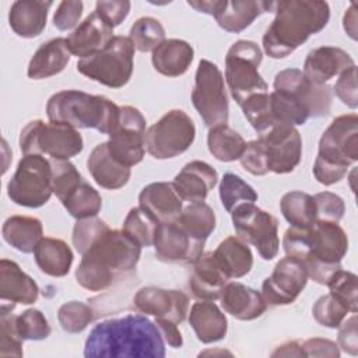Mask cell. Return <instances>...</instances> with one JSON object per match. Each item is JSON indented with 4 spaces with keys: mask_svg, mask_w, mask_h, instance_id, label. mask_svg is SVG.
Returning a JSON list of instances; mask_svg holds the SVG:
<instances>
[{
    "mask_svg": "<svg viewBox=\"0 0 358 358\" xmlns=\"http://www.w3.org/2000/svg\"><path fill=\"white\" fill-rule=\"evenodd\" d=\"M338 347L347 354L355 357L358 355V336H357V315L352 313L351 317L343 320L338 326Z\"/></svg>",
    "mask_w": 358,
    "mask_h": 358,
    "instance_id": "57",
    "label": "cell"
},
{
    "mask_svg": "<svg viewBox=\"0 0 358 358\" xmlns=\"http://www.w3.org/2000/svg\"><path fill=\"white\" fill-rule=\"evenodd\" d=\"M220 199L224 208L228 213H232L241 204L255 203L257 200V193L241 176L227 172L220 183Z\"/></svg>",
    "mask_w": 358,
    "mask_h": 358,
    "instance_id": "40",
    "label": "cell"
},
{
    "mask_svg": "<svg viewBox=\"0 0 358 358\" xmlns=\"http://www.w3.org/2000/svg\"><path fill=\"white\" fill-rule=\"evenodd\" d=\"M344 31L351 39H357V3H351L343 18Z\"/></svg>",
    "mask_w": 358,
    "mask_h": 358,
    "instance_id": "61",
    "label": "cell"
},
{
    "mask_svg": "<svg viewBox=\"0 0 358 358\" xmlns=\"http://www.w3.org/2000/svg\"><path fill=\"white\" fill-rule=\"evenodd\" d=\"M354 64V59L341 48L320 46L308 53L302 73L312 83L324 85Z\"/></svg>",
    "mask_w": 358,
    "mask_h": 358,
    "instance_id": "21",
    "label": "cell"
},
{
    "mask_svg": "<svg viewBox=\"0 0 358 358\" xmlns=\"http://www.w3.org/2000/svg\"><path fill=\"white\" fill-rule=\"evenodd\" d=\"M71 53L66 38H53L42 43L29 60L27 74L32 80L56 76L69 64Z\"/></svg>",
    "mask_w": 358,
    "mask_h": 358,
    "instance_id": "31",
    "label": "cell"
},
{
    "mask_svg": "<svg viewBox=\"0 0 358 358\" xmlns=\"http://www.w3.org/2000/svg\"><path fill=\"white\" fill-rule=\"evenodd\" d=\"M232 225L238 236L255 246L263 260H271L278 253V221L255 203L238 206L232 213Z\"/></svg>",
    "mask_w": 358,
    "mask_h": 358,
    "instance_id": "14",
    "label": "cell"
},
{
    "mask_svg": "<svg viewBox=\"0 0 358 358\" xmlns=\"http://www.w3.org/2000/svg\"><path fill=\"white\" fill-rule=\"evenodd\" d=\"M189 324L199 341L204 344L217 343L227 336L228 322L214 301L194 302L189 313Z\"/></svg>",
    "mask_w": 358,
    "mask_h": 358,
    "instance_id": "30",
    "label": "cell"
},
{
    "mask_svg": "<svg viewBox=\"0 0 358 358\" xmlns=\"http://www.w3.org/2000/svg\"><path fill=\"white\" fill-rule=\"evenodd\" d=\"M221 0H200V1H187V4L199 13H204L208 15H215Z\"/></svg>",
    "mask_w": 358,
    "mask_h": 358,
    "instance_id": "62",
    "label": "cell"
},
{
    "mask_svg": "<svg viewBox=\"0 0 358 358\" xmlns=\"http://www.w3.org/2000/svg\"><path fill=\"white\" fill-rule=\"evenodd\" d=\"M158 224L159 222L148 211L138 206L127 213L122 231L141 248H148L154 242Z\"/></svg>",
    "mask_w": 358,
    "mask_h": 358,
    "instance_id": "41",
    "label": "cell"
},
{
    "mask_svg": "<svg viewBox=\"0 0 358 358\" xmlns=\"http://www.w3.org/2000/svg\"><path fill=\"white\" fill-rule=\"evenodd\" d=\"M129 38L140 52H152L165 41L162 24L152 17H141L131 25Z\"/></svg>",
    "mask_w": 358,
    "mask_h": 358,
    "instance_id": "42",
    "label": "cell"
},
{
    "mask_svg": "<svg viewBox=\"0 0 358 358\" xmlns=\"http://www.w3.org/2000/svg\"><path fill=\"white\" fill-rule=\"evenodd\" d=\"M84 357H165V341L144 315L130 313L95 324L84 345Z\"/></svg>",
    "mask_w": 358,
    "mask_h": 358,
    "instance_id": "1",
    "label": "cell"
},
{
    "mask_svg": "<svg viewBox=\"0 0 358 358\" xmlns=\"http://www.w3.org/2000/svg\"><path fill=\"white\" fill-rule=\"evenodd\" d=\"M87 169L95 183L108 190L123 187L131 175L129 166L117 162L109 152L108 143H101L94 147L87 159Z\"/></svg>",
    "mask_w": 358,
    "mask_h": 358,
    "instance_id": "27",
    "label": "cell"
},
{
    "mask_svg": "<svg viewBox=\"0 0 358 358\" xmlns=\"http://www.w3.org/2000/svg\"><path fill=\"white\" fill-rule=\"evenodd\" d=\"M194 137L193 119L182 109H172L145 130L144 144L152 158L169 159L187 151Z\"/></svg>",
    "mask_w": 358,
    "mask_h": 358,
    "instance_id": "12",
    "label": "cell"
},
{
    "mask_svg": "<svg viewBox=\"0 0 358 358\" xmlns=\"http://www.w3.org/2000/svg\"><path fill=\"white\" fill-rule=\"evenodd\" d=\"M207 145L210 154L215 159L222 162H232L241 158L246 148V141L228 124H220L210 129L207 136Z\"/></svg>",
    "mask_w": 358,
    "mask_h": 358,
    "instance_id": "37",
    "label": "cell"
},
{
    "mask_svg": "<svg viewBox=\"0 0 358 358\" xmlns=\"http://www.w3.org/2000/svg\"><path fill=\"white\" fill-rule=\"evenodd\" d=\"M152 245L158 260L182 264L196 263L204 248V242L190 238L176 220L158 224Z\"/></svg>",
    "mask_w": 358,
    "mask_h": 358,
    "instance_id": "18",
    "label": "cell"
},
{
    "mask_svg": "<svg viewBox=\"0 0 358 358\" xmlns=\"http://www.w3.org/2000/svg\"><path fill=\"white\" fill-rule=\"evenodd\" d=\"M46 115L49 122L66 123L76 129H95L109 136L119 126L120 106L102 95L63 90L48 99Z\"/></svg>",
    "mask_w": 358,
    "mask_h": 358,
    "instance_id": "5",
    "label": "cell"
},
{
    "mask_svg": "<svg viewBox=\"0 0 358 358\" xmlns=\"http://www.w3.org/2000/svg\"><path fill=\"white\" fill-rule=\"evenodd\" d=\"M239 106L242 108L243 116L259 134L267 131L275 124L270 106L268 92L255 94L245 99Z\"/></svg>",
    "mask_w": 358,
    "mask_h": 358,
    "instance_id": "43",
    "label": "cell"
},
{
    "mask_svg": "<svg viewBox=\"0 0 358 358\" xmlns=\"http://www.w3.org/2000/svg\"><path fill=\"white\" fill-rule=\"evenodd\" d=\"M138 204L158 222L178 220L183 208L172 182H154L144 186L138 194Z\"/></svg>",
    "mask_w": 358,
    "mask_h": 358,
    "instance_id": "26",
    "label": "cell"
},
{
    "mask_svg": "<svg viewBox=\"0 0 358 358\" xmlns=\"http://www.w3.org/2000/svg\"><path fill=\"white\" fill-rule=\"evenodd\" d=\"M134 306L140 313L182 323L189 313V296L179 289L159 287H143L134 298Z\"/></svg>",
    "mask_w": 358,
    "mask_h": 358,
    "instance_id": "19",
    "label": "cell"
},
{
    "mask_svg": "<svg viewBox=\"0 0 358 358\" xmlns=\"http://www.w3.org/2000/svg\"><path fill=\"white\" fill-rule=\"evenodd\" d=\"M62 204L71 217L84 220L96 217L102 207V197L90 183L83 180Z\"/></svg>",
    "mask_w": 358,
    "mask_h": 358,
    "instance_id": "39",
    "label": "cell"
},
{
    "mask_svg": "<svg viewBox=\"0 0 358 358\" xmlns=\"http://www.w3.org/2000/svg\"><path fill=\"white\" fill-rule=\"evenodd\" d=\"M262 60L263 52L253 41L241 39L228 49L225 56V81L238 105L255 94L268 92V85L259 73Z\"/></svg>",
    "mask_w": 358,
    "mask_h": 358,
    "instance_id": "9",
    "label": "cell"
},
{
    "mask_svg": "<svg viewBox=\"0 0 358 358\" xmlns=\"http://www.w3.org/2000/svg\"><path fill=\"white\" fill-rule=\"evenodd\" d=\"M50 164L52 189L56 197L63 201L84 179L69 159H50Z\"/></svg>",
    "mask_w": 358,
    "mask_h": 358,
    "instance_id": "46",
    "label": "cell"
},
{
    "mask_svg": "<svg viewBox=\"0 0 358 358\" xmlns=\"http://www.w3.org/2000/svg\"><path fill=\"white\" fill-rule=\"evenodd\" d=\"M357 275L348 270H337L327 281L329 294L336 298L348 312L357 313L358 310V285Z\"/></svg>",
    "mask_w": 358,
    "mask_h": 358,
    "instance_id": "44",
    "label": "cell"
},
{
    "mask_svg": "<svg viewBox=\"0 0 358 358\" xmlns=\"http://www.w3.org/2000/svg\"><path fill=\"white\" fill-rule=\"evenodd\" d=\"M131 3L127 0H112V1H96L95 11L112 27L120 25L129 15Z\"/></svg>",
    "mask_w": 358,
    "mask_h": 358,
    "instance_id": "56",
    "label": "cell"
},
{
    "mask_svg": "<svg viewBox=\"0 0 358 358\" xmlns=\"http://www.w3.org/2000/svg\"><path fill=\"white\" fill-rule=\"evenodd\" d=\"M348 310L330 294L322 295L312 308V315L315 320L324 327L337 329L345 319Z\"/></svg>",
    "mask_w": 358,
    "mask_h": 358,
    "instance_id": "50",
    "label": "cell"
},
{
    "mask_svg": "<svg viewBox=\"0 0 358 358\" xmlns=\"http://www.w3.org/2000/svg\"><path fill=\"white\" fill-rule=\"evenodd\" d=\"M275 1L263 0H221L214 15L218 25L232 34L246 29L260 14L274 11Z\"/></svg>",
    "mask_w": 358,
    "mask_h": 358,
    "instance_id": "25",
    "label": "cell"
},
{
    "mask_svg": "<svg viewBox=\"0 0 358 358\" xmlns=\"http://www.w3.org/2000/svg\"><path fill=\"white\" fill-rule=\"evenodd\" d=\"M282 248L287 256L298 259L303 263L308 259L312 249L310 227L308 228L289 227L284 234Z\"/></svg>",
    "mask_w": 358,
    "mask_h": 358,
    "instance_id": "51",
    "label": "cell"
},
{
    "mask_svg": "<svg viewBox=\"0 0 358 358\" xmlns=\"http://www.w3.org/2000/svg\"><path fill=\"white\" fill-rule=\"evenodd\" d=\"M217 171L204 161H190L175 176L172 185L182 200L189 203L204 201L208 192L217 185Z\"/></svg>",
    "mask_w": 358,
    "mask_h": 358,
    "instance_id": "22",
    "label": "cell"
},
{
    "mask_svg": "<svg viewBox=\"0 0 358 358\" xmlns=\"http://www.w3.org/2000/svg\"><path fill=\"white\" fill-rule=\"evenodd\" d=\"M134 45L129 36L116 35L99 52L77 62V70L109 88H122L133 74Z\"/></svg>",
    "mask_w": 358,
    "mask_h": 358,
    "instance_id": "7",
    "label": "cell"
},
{
    "mask_svg": "<svg viewBox=\"0 0 358 358\" xmlns=\"http://www.w3.org/2000/svg\"><path fill=\"white\" fill-rule=\"evenodd\" d=\"M228 282L227 275L221 271L213 257V252L203 253L196 263L189 280L190 289L200 301H217L221 291Z\"/></svg>",
    "mask_w": 358,
    "mask_h": 358,
    "instance_id": "29",
    "label": "cell"
},
{
    "mask_svg": "<svg viewBox=\"0 0 358 358\" xmlns=\"http://www.w3.org/2000/svg\"><path fill=\"white\" fill-rule=\"evenodd\" d=\"M192 102L207 127L227 124L229 103L224 84V76L218 66L207 59L199 62Z\"/></svg>",
    "mask_w": 358,
    "mask_h": 358,
    "instance_id": "13",
    "label": "cell"
},
{
    "mask_svg": "<svg viewBox=\"0 0 358 358\" xmlns=\"http://www.w3.org/2000/svg\"><path fill=\"white\" fill-rule=\"evenodd\" d=\"M312 249L303 262L308 277L326 285L331 275L341 268V260L348 250V236L338 222L315 221L310 225Z\"/></svg>",
    "mask_w": 358,
    "mask_h": 358,
    "instance_id": "10",
    "label": "cell"
},
{
    "mask_svg": "<svg viewBox=\"0 0 358 358\" xmlns=\"http://www.w3.org/2000/svg\"><path fill=\"white\" fill-rule=\"evenodd\" d=\"M275 17L263 35V49L271 59L291 55L330 20V7L317 0L275 1Z\"/></svg>",
    "mask_w": 358,
    "mask_h": 358,
    "instance_id": "2",
    "label": "cell"
},
{
    "mask_svg": "<svg viewBox=\"0 0 358 358\" xmlns=\"http://www.w3.org/2000/svg\"><path fill=\"white\" fill-rule=\"evenodd\" d=\"M336 96L348 108L357 109L358 106V92H357V66H351L338 76L334 84Z\"/></svg>",
    "mask_w": 358,
    "mask_h": 358,
    "instance_id": "53",
    "label": "cell"
},
{
    "mask_svg": "<svg viewBox=\"0 0 358 358\" xmlns=\"http://www.w3.org/2000/svg\"><path fill=\"white\" fill-rule=\"evenodd\" d=\"M141 246L119 229H109L84 255L76 270L77 282L94 292L109 288L120 275L131 273Z\"/></svg>",
    "mask_w": 358,
    "mask_h": 358,
    "instance_id": "3",
    "label": "cell"
},
{
    "mask_svg": "<svg viewBox=\"0 0 358 358\" xmlns=\"http://www.w3.org/2000/svg\"><path fill=\"white\" fill-rule=\"evenodd\" d=\"M109 229L110 228L108 227V224L96 217L77 220L71 235V241L76 250L80 255H84Z\"/></svg>",
    "mask_w": 358,
    "mask_h": 358,
    "instance_id": "48",
    "label": "cell"
},
{
    "mask_svg": "<svg viewBox=\"0 0 358 358\" xmlns=\"http://www.w3.org/2000/svg\"><path fill=\"white\" fill-rule=\"evenodd\" d=\"M303 357H327V358H338L340 350L338 345L327 338H308L302 341Z\"/></svg>",
    "mask_w": 358,
    "mask_h": 358,
    "instance_id": "58",
    "label": "cell"
},
{
    "mask_svg": "<svg viewBox=\"0 0 358 358\" xmlns=\"http://www.w3.org/2000/svg\"><path fill=\"white\" fill-rule=\"evenodd\" d=\"M264 150L268 172H292L302 157V138L295 126L274 124L257 138Z\"/></svg>",
    "mask_w": 358,
    "mask_h": 358,
    "instance_id": "16",
    "label": "cell"
},
{
    "mask_svg": "<svg viewBox=\"0 0 358 358\" xmlns=\"http://www.w3.org/2000/svg\"><path fill=\"white\" fill-rule=\"evenodd\" d=\"M220 301L224 310L238 320H255L267 309L262 292L238 281L225 284Z\"/></svg>",
    "mask_w": 358,
    "mask_h": 358,
    "instance_id": "24",
    "label": "cell"
},
{
    "mask_svg": "<svg viewBox=\"0 0 358 358\" xmlns=\"http://www.w3.org/2000/svg\"><path fill=\"white\" fill-rule=\"evenodd\" d=\"M84 148L78 130L66 123L41 119L29 122L20 134V150L24 155H48L52 159H70Z\"/></svg>",
    "mask_w": 358,
    "mask_h": 358,
    "instance_id": "8",
    "label": "cell"
},
{
    "mask_svg": "<svg viewBox=\"0 0 358 358\" xmlns=\"http://www.w3.org/2000/svg\"><path fill=\"white\" fill-rule=\"evenodd\" d=\"M83 1H60L53 15L55 27L59 31H69L73 28L76 29L83 14Z\"/></svg>",
    "mask_w": 358,
    "mask_h": 358,
    "instance_id": "55",
    "label": "cell"
},
{
    "mask_svg": "<svg viewBox=\"0 0 358 358\" xmlns=\"http://www.w3.org/2000/svg\"><path fill=\"white\" fill-rule=\"evenodd\" d=\"M213 257L228 280L245 277L253 266L252 250L239 236L225 238L213 252Z\"/></svg>",
    "mask_w": 358,
    "mask_h": 358,
    "instance_id": "33",
    "label": "cell"
},
{
    "mask_svg": "<svg viewBox=\"0 0 358 358\" xmlns=\"http://www.w3.org/2000/svg\"><path fill=\"white\" fill-rule=\"evenodd\" d=\"M94 310L81 301L63 303L57 310L60 327L67 333H81L94 320Z\"/></svg>",
    "mask_w": 358,
    "mask_h": 358,
    "instance_id": "47",
    "label": "cell"
},
{
    "mask_svg": "<svg viewBox=\"0 0 358 358\" xmlns=\"http://www.w3.org/2000/svg\"><path fill=\"white\" fill-rule=\"evenodd\" d=\"M113 36V28L94 10L66 41L70 53L83 59L102 50Z\"/></svg>",
    "mask_w": 358,
    "mask_h": 358,
    "instance_id": "20",
    "label": "cell"
},
{
    "mask_svg": "<svg viewBox=\"0 0 358 358\" xmlns=\"http://www.w3.org/2000/svg\"><path fill=\"white\" fill-rule=\"evenodd\" d=\"M34 257L42 273L50 277H64L70 271L74 255L63 239L45 236L36 245Z\"/></svg>",
    "mask_w": 358,
    "mask_h": 358,
    "instance_id": "34",
    "label": "cell"
},
{
    "mask_svg": "<svg viewBox=\"0 0 358 358\" xmlns=\"http://www.w3.org/2000/svg\"><path fill=\"white\" fill-rule=\"evenodd\" d=\"M308 278L303 263L291 256H285L277 262L271 275L263 281L262 295L267 305H289L303 291Z\"/></svg>",
    "mask_w": 358,
    "mask_h": 358,
    "instance_id": "17",
    "label": "cell"
},
{
    "mask_svg": "<svg viewBox=\"0 0 358 358\" xmlns=\"http://www.w3.org/2000/svg\"><path fill=\"white\" fill-rule=\"evenodd\" d=\"M14 306L1 303L0 306V327H1V338H0V355H14L22 357V340L17 334L14 326Z\"/></svg>",
    "mask_w": 358,
    "mask_h": 358,
    "instance_id": "49",
    "label": "cell"
},
{
    "mask_svg": "<svg viewBox=\"0 0 358 358\" xmlns=\"http://www.w3.org/2000/svg\"><path fill=\"white\" fill-rule=\"evenodd\" d=\"M271 357H303L302 341L301 340L287 341V343L278 345L271 352Z\"/></svg>",
    "mask_w": 358,
    "mask_h": 358,
    "instance_id": "60",
    "label": "cell"
},
{
    "mask_svg": "<svg viewBox=\"0 0 358 358\" xmlns=\"http://www.w3.org/2000/svg\"><path fill=\"white\" fill-rule=\"evenodd\" d=\"M274 91L268 94L275 124H305L310 117L329 115L331 91L312 83L299 69H285L274 77Z\"/></svg>",
    "mask_w": 358,
    "mask_h": 358,
    "instance_id": "4",
    "label": "cell"
},
{
    "mask_svg": "<svg viewBox=\"0 0 358 358\" xmlns=\"http://www.w3.org/2000/svg\"><path fill=\"white\" fill-rule=\"evenodd\" d=\"M39 288L36 282L8 259L0 260V301L7 305H31L36 302Z\"/></svg>",
    "mask_w": 358,
    "mask_h": 358,
    "instance_id": "23",
    "label": "cell"
},
{
    "mask_svg": "<svg viewBox=\"0 0 358 358\" xmlns=\"http://www.w3.org/2000/svg\"><path fill=\"white\" fill-rule=\"evenodd\" d=\"M154 323L158 327L164 341L168 343L169 347L180 348L183 345V337L180 330L178 329V323L168 319H161V317H155Z\"/></svg>",
    "mask_w": 358,
    "mask_h": 358,
    "instance_id": "59",
    "label": "cell"
},
{
    "mask_svg": "<svg viewBox=\"0 0 358 358\" xmlns=\"http://www.w3.org/2000/svg\"><path fill=\"white\" fill-rule=\"evenodd\" d=\"M14 326L17 334L22 341L27 340H45L49 337L52 329L45 317V315L39 309H27L21 315L14 316Z\"/></svg>",
    "mask_w": 358,
    "mask_h": 358,
    "instance_id": "45",
    "label": "cell"
},
{
    "mask_svg": "<svg viewBox=\"0 0 358 358\" xmlns=\"http://www.w3.org/2000/svg\"><path fill=\"white\" fill-rule=\"evenodd\" d=\"M239 161L241 165L255 176H263L268 173L266 154L259 140H253L246 144V148L241 155Z\"/></svg>",
    "mask_w": 358,
    "mask_h": 358,
    "instance_id": "54",
    "label": "cell"
},
{
    "mask_svg": "<svg viewBox=\"0 0 358 358\" xmlns=\"http://www.w3.org/2000/svg\"><path fill=\"white\" fill-rule=\"evenodd\" d=\"M280 208L284 218L291 224V227L308 228L316 221V210L313 196L292 190L281 197Z\"/></svg>",
    "mask_w": 358,
    "mask_h": 358,
    "instance_id": "38",
    "label": "cell"
},
{
    "mask_svg": "<svg viewBox=\"0 0 358 358\" xmlns=\"http://www.w3.org/2000/svg\"><path fill=\"white\" fill-rule=\"evenodd\" d=\"M52 189V164L43 155H24L7 185V196L18 206L38 208L49 201Z\"/></svg>",
    "mask_w": 358,
    "mask_h": 358,
    "instance_id": "11",
    "label": "cell"
},
{
    "mask_svg": "<svg viewBox=\"0 0 358 358\" xmlns=\"http://www.w3.org/2000/svg\"><path fill=\"white\" fill-rule=\"evenodd\" d=\"M358 159V116L347 113L333 119L319 140V152L313 164L315 179L330 186L340 182L348 166Z\"/></svg>",
    "mask_w": 358,
    "mask_h": 358,
    "instance_id": "6",
    "label": "cell"
},
{
    "mask_svg": "<svg viewBox=\"0 0 358 358\" xmlns=\"http://www.w3.org/2000/svg\"><path fill=\"white\" fill-rule=\"evenodd\" d=\"M176 221L190 238L200 242H206L215 229L214 210L204 201L189 203Z\"/></svg>",
    "mask_w": 358,
    "mask_h": 358,
    "instance_id": "36",
    "label": "cell"
},
{
    "mask_svg": "<svg viewBox=\"0 0 358 358\" xmlns=\"http://www.w3.org/2000/svg\"><path fill=\"white\" fill-rule=\"evenodd\" d=\"M52 6V1L43 0H17L10 7L8 24L18 36L35 38L45 29Z\"/></svg>",
    "mask_w": 358,
    "mask_h": 358,
    "instance_id": "28",
    "label": "cell"
},
{
    "mask_svg": "<svg viewBox=\"0 0 358 358\" xmlns=\"http://www.w3.org/2000/svg\"><path fill=\"white\" fill-rule=\"evenodd\" d=\"M3 239L22 253L35 250L43 238V227L41 220L29 215H11L3 224Z\"/></svg>",
    "mask_w": 358,
    "mask_h": 358,
    "instance_id": "35",
    "label": "cell"
},
{
    "mask_svg": "<svg viewBox=\"0 0 358 358\" xmlns=\"http://www.w3.org/2000/svg\"><path fill=\"white\" fill-rule=\"evenodd\" d=\"M145 117L130 105L120 106L119 126L109 134L108 148L110 155L124 166H134L144 158L145 144Z\"/></svg>",
    "mask_w": 358,
    "mask_h": 358,
    "instance_id": "15",
    "label": "cell"
},
{
    "mask_svg": "<svg viewBox=\"0 0 358 358\" xmlns=\"http://www.w3.org/2000/svg\"><path fill=\"white\" fill-rule=\"evenodd\" d=\"M316 221L338 222L345 211L344 200L331 192H319L313 196Z\"/></svg>",
    "mask_w": 358,
    "mask_h": 358,
    "instance_id": "52",
    "label": "cell"
},
{
    "mask_svg": "<svg viewBox=\"0 0 358 358\" xmlns=\"http://www.w3.org/2000/svg\"><path fill=\"white\" fill-rule=\"evenodd\" d=\"M194 57L192 45L182 39H165L152 50L154 69L166 77H179L187 71Z\"/></svg>",
    "mask_w": 358,
    "mask_h": 358,
    "instance_id": "32",
    "label": "cell"
}]
</instances>
